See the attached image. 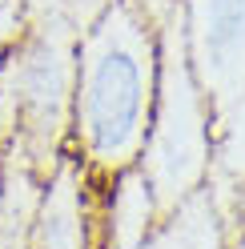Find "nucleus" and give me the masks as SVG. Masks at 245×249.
<instances>
[{
	"label": "nucleus",
	"mask_w": 245,
	"mask_h": 249,
	"mask_svg": "<svg viewBox=\"0 0 245 249\" xmlns=\"http://www.w3.org/2000/svg\"><path fill=\"white\" fill-rule=\"evenodd\" d=\"M189 69L213 129V173L221 193H245V0H177Z\"/></svg>",
	"instance_id": "4"
},
{
	"label": "nucleus",
	"mask_w": 245,
	"mask_h": 249,
	"mask_svg": "<svg viewBox=\"0 0 245 249\" xmlns=\"http://www.w3.org/2000/svg\"><path fill=\"white\" fill-rule=\"evenodd\" d=\"M33 249H101V189L72 153L40 181Z\"/></svg>",
	"instance_id": "5"
},
{
	"label": "nucleus",
	"mask_w": 245,
	"mask_h": 249,
	"mask_svg": "<svg viewBox=\"0 0 245 249\" xmlns=\"http://www.w3.org/2000/svg\"><path fill=\"white\" fill-rule=\"evenodd\" d=\"M40 181L17 153H4L0 173V249H33V217L40 201Z\"/></svg>",
	"instance_id": "6"
},
{
	"label": "nucleus",
	"mask_w": 245,
	"mask_h": 249,
	"mask_svg": "<svg viewBox=\"0 0 245 249\" xmlns=\"http://www.w3.org/2000/svg\"><path fill=\"white\" fill-rule=\"evenodd\" d=\"M141 177L157 201L161 221L177 213L189 197L209 189L213 173V129L201 85L189 69L185 33L177 0L161 12V56H157V97H153L149 137L141 153Z\"/></svg>",
	"instance_id": "3"
},
{
	"label": "nucleus",
	"mask_w": 245,
	"mask_h": 249,
	"mask_svg": "<svg viewBox=\"0 0 245 249\" xmlns=\"http://www.w3.org/2000/svg\"><path fill=\"white\" fill-rule=\"evenodd\" d=\"M161 12L149 0H105L76 36L69 153L97 185L141 165L157 97Z\"/></svg>",
	"instance_id": "1"
},
{
	"label": "nucleus",
	"mask_w": 245,
	"mask_h": 249,
	"mask_svg": "<svg viewBox=\"0 0 245 249\" xmlns=\"http://www.w3.org/2000/svg\"><path fill=\"white\" fill-rule=\"evenodd\" d=\"M33 28V0H0V56H8Z\"/></svg>",
	"instance_id": "7"
},
{
	"label": "nucleus",
	"mask_w": 245,
	"mask_h": 249,
	"mask_svg": "<svg viewBox=\"0 0 245 249\" xmlns=\"http://www.w3.org/2000/svg\"><path fill=\"white\" fill-rule=\"evenodd\" d=\"M76 28L56 4L33 0L28 36L0 56V149L17 153L36 177L69 153Z\"/></svg>",
	"instance_id": "2"
}]
</instances>
